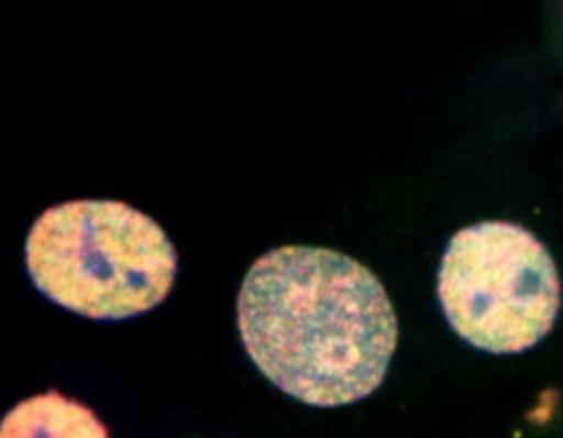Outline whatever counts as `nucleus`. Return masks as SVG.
<instances>
[{
  "instance_id": "f257e3e1",
  "label": "nucleus",
  "mask_w": 563,
  "mask_h": 438,
  "mask_svg": "<svg viewBox=\"0 0 563 438\" xmlns=\"http://www.w3.org/2000/svg\"><path fill=\"white\" fill-rule=\"evenodd\" d=\"M235 315L255 368L284 394L314 407L369 396L398 339L378 277L323 247L286 244L260 255L242 280Z\"/></svg>"
},
{
  "instance_id": "f03ea898",
  "label": "nucleus",
  "mask_w": 563,
  "mask_h": 438,
  "mask_svg": "<svg viewBox=\"0 0 563 438\" xmlns=\"http://www.w3.org/2000/svg\"><path fill=\"white\" fill-rule=\"evenodd\" d=\"M24 264L33 286L57 306L121 321L169 295L178 258L147 213L121 200H68L37 216Z\"/></svg>"
},
{
  "instance_id": "7ed1b4c3",
  "label": "nucleus",
  "mask_w": 563,
  "mask_h": 438,
  "mask_svg": "<svg viewBox=\"0 0 563 438\" xmlns=\"http://www.w3.org/2000/svg\"><path fill=\"white\" fill-rule=\"evenodd\" d=\"M438 299L449 326L468 346L517 354L550 332L561 282L534 233L512 222H479L449 240Z\"/></svg>"
},
{
  "instance_id": "20e7f679",
  "label": "nucleus",
  "mask_w": 563,
  "mask_h": 438,
  "mask_svg": "<svg viewBox=\"0 0 563 438\" xmlns=\"http://www.w3.org/2000/svg\"><path fill=\"white\" fill-rule=\"evenodd\" d=\"M0 438H110L84 403L48 390L20 401L0 420Z\"/></svg>"
}]
</instances>
